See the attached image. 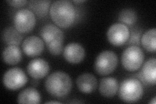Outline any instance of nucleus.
Listing matches in <instances>:
<instances>
[{"instance_id": "1", "label": "nucleus", "mask_w": 156, "mask_h": 104, "mask_svg": "<svg viewBox=\"0 0 156 104\" xmlns=\"http://www.w3.org/2000/svg\"><path fill=\"white\" fill-rule=\"evenodd\" d=\"M51 18L57 26L68 28L74 23L76 11L71 2L67 0L56 1L50 8Z\"/></svg>"}, {"instance_id": "2", "label": "nucleus", "mask_w": 156, "mask_h": 104, "mask_svg": "<svg viewBox=\"0 0 156 104\" xmlns=\"http://www.w3.org/2000/svg\"><path fill=\"white\" fill-rule=\"evenodd\" d=\"M46 91L51 96L62 98L66 97L72 90L71 78L64 72L57 71L49 76L45 81Z\"/></svg>"}, {"instance_id": "3", "label": "nucleus", "mask_w": 156, "mask_h": 104, "mask_svg": "<svg viewBox=\"0 0 156 104\" xmlns=\"http://www.w3.org/2000/svg\"><path fill=\"white\" fill-rule=\"evenodd\" d=\"M41 35L47 45L49 52L53 56H58L62 52L64 33L54 24L49 23L44 26Z\"/></svg>"}, {"instance_id": "4", "label": "nucleus", "mask_w": 156, "mask_h": 104, "mask_svg": "<svg viewBox=\"0 0 156 104\" xmlns=\"http://www.w3.org/2000/svg\"><path fill=\"white\" fill-rule=\"evenodd\" d=\"M119 94L122 100L126 103H135L142 98L144 89L142 83L137 79L129 78L121 83Z\"/></svg>"}, {"instance_id": "5", "label": "nucleus", "mask_w": 156, "mask_h": 104, "mask_svg": "<svg viewBox=\"0 0 156 104\" xmlns=\"http://www.w3.org/2000/svg\"><path fill=\"white\" fill-rule=\"evenodd\" d=\"M144 55L142 49L136 46L126 48L122 55V64L129 72L139 70L144 62Z\"/></svg>"}, {"instance_id": "6", "label": "nucleus", "mask_w": 156, "mask_h": 104, "mask_svg": "<svg viewBox=\"0 0 156 104\" xmlns=\"http://www.w3.org/2000/svg\"><path fill=\"white\" fill-rule=\"evenodd\" d=\"M118 64V57L112 51H104L98 56L94 68L96 72L101 76H106L113 72Z\"/></svg>"}, {"instance_id": "7", "label": "nucleus", "mask_w": 156, "mask_h": 104, "mask_svg": "<svg viewBox=\"0 0 156 104\" xmlns=\"http://www.w3.org/2000/svg\"><path fill=\"white\" fill-rule=\"evenodd\" d=\"M27 77L22 69L13 68L5 73L3 77L4 86L9 90H18L26 85Z\"/></svg>"}, {"instance_id": "8", "label": "nucleus", "mask_w": 156, "mask_h": 104, "mask_svg": "<svg viewBox=\"0 0 156 104\" xmlns=\"http://www.w3.org/2000/svg\"><path fill=\"white\" fill-rule=\"evenodd\" d=\"M36 23L35 16L29 9H21L14 16V25L21 33H27L31 31Z\"/></svg>"}, {"instance_id": "9", "label": "nucleus", "mask_w": 156, "mask_h": 104, "mask_svg": "<svg viewBox=\"0 0 156 104\" xmlns=\"http://www.w3.org/2000/svg\"><path fill=\"white\" fill-rule=\"evenodd\" d=\"M128 26L121 23H116L109 27L107 36L109 42L114 46H119L124 44L129 38Z\"/></svg>"}, {"instance_id": "10", "label": "nucleus", "mask_w": 156, "mask_h": 104, "mask_svg": "<svg viewBox=\"0 0 156 104\" xmlns=\"http://www.w3.org/2000/svg\"><path fill=\"white\" fill-rule=\"evenodd\" d=\"M63 55L66 61L71 64H78L84 59L85 49L78 43H70L65 48Z\"/></svg>"}, {"instance_id": "11", "label": "nucleus", "mask_w": 156, "mask_h": 104, "mask_svg": "<svg viewBox=\"0 0 156 104\" xmlns=\"http://www.w3.org/2000/svg\"><path fill=\"white\" fill-rule=\"evenodd\" d=\"M27 71L31 77L38 80L47 75L50 71V66L42 59H35L28 64Z\"/></svg>"}, {"instance_id": "12", "label": "nucleus", "mask_w": 156, "mask_h": 104, "mask_svg": "<svg viewBox=\"0 0 156 104\" xmlns=\"http://www.w3.org/2000/svg\"><path fill=\"white\" fill-rule=\"evenodd\" d=\"M44 48V44L41 38L36 36L27 37L22 44V49L27 56L35 57L40 55Z\"/></svg>"}, {"instance_id": "13", "label": "nucleus", "mask_w": 156, "mask_h": 104, "mask_svg": "<svg viewBox=\"0 0 156 104\" xmlns=\"http://www.w3.org/2000/svg\"><path fill=\"white\" fill-rule=\"evenodd\" d=\"M156 59L152 58L144 63L140 72V78L146 85H155L156 80Z\"/></svg>"}, {"instance_id": "14", "label": "nucleus", "mask_w": 156, "mask_h": 104, "mask_svg": "<svg viewBox=\"0 0 156 104\" xmlns=\"http://www.w3.org/2000/svg\"><path fill=\"white\" fill-rule=\"evenodd\" d=\"M76 85L81 92L89 94L96 90L98 86V81L94 75L89 73H85L77 77Z\"/></svg>"}, {"instance_id": "15", "label": "nucleus", "mask_w": 156, "mask_h": 104, "mask_svg": "<svg viewBox=\"0 0 156 104\" xmlns=\"http://www.w3.org/2000/svg\"><path fill=\"white\" fill-rule=\"evenodd\" d=\"M119 88V82L114 77H104L100 81L99 91L101 95L105 97L111 98L114 96L118 92Z\"/></svg>"}, {"instance_id": "16", "label": "nucleus", "mask_w": 156, "mask_h": 104, "mask_svg": "<svg viewBox=\"0 0 156 104\" xmlns=\"http://www.w3.org/2000/svg\"><path fill=\"white\" fill-rule=\"evenodd\" d=\"M4 62L9 65H14L21 61L22 52L16 46H8L4 49L2 54Z\"/></svg>"}, {"instance_id": "17", "label": "nucleus", "mask_w": 156, "mask_h": 104, "mask_svg": "<svg viewBox=\"0 0 156 104\" xmlns=\"http://www.w3.org/2000/svg\"><path fill=\"white\" fill-rule=\"evenodd\" d=\"M18 102L19 103H39L41 102V95L35 88L28 87L19 94Z\"/></svg>"}, {"instance_id": "18", "label": "nucleus", "mask_w": 156, "mask_h": 104, "mask_svg": "<svg viewBox=\"0 0 156 104\" xmlns=\"http://www.w3.org/2000/svg\"><path fill=\"white\" fill-rule=\"evenodd\" d=\"M2 38L9 46H19L22 41V36L16 28L9 27L2 33Z\"/></svg>"}, {"instance_id": "19", "label": "nucleus", "mask_w": 156, "mask_h": 104, "mask_svg": "<svg viewBox=\"0 0 156 104\" xmlns=\"http://www.w3.org/2000/svg\"><path fill=\"white\" fill-rule=\"evenodd\" d=\"M141 44L150 52H155L156 48V30L155 28L146 31L141 37Z\"/></svg>"}, {"instance_id": "20", "label": "nucleus", "mask_w": 156, "mask_h": 104, "mask_svg": "<svg viewBox=\"0 0 156 104\" xmlns=\"http://www.w3.org/2000/svg\"><path fill=\"white\" fill-rule=\"evenodd\" d=\"M50 3V1H30L29 7L38 17L43 18L47 15Z\"/></svg>"}, {"instance_id": "21", "label": "nucleus", "mask_w": 156, "mask_h": 104, "mask_svg": "<svg viewBox=\"0 0 156 104\" xmlns=\"http://www.w3.org/2000/svg\"><path fill=\"white\" fill-rule=\"evenodd\" d=\"M137 16L134 10L131 9H125L122 10L119 16V20L126 26H132L136 21Z\"/></svg>"}, {"instance_id": "22", "label": "nucleus", "mask_w": 156, "mask_h": 104, "mask_svg": "<svg viewBox=\"0 0 156 104\" xmlns=\"http://www.w3.org/2000/svg\"><path fill=\"white\" fill-rule=\"evenodd\" d=\"M141 32L140 33L139 31H136V29H134L133 30L132 34L131 36V38L129 41V44H134L133 46H136V44L139 45V38L140 37Z\"/></svg>"}, {"instance_id": "23", "label": "nucleus", "mask_w": 156, "mask_h": 104, "mask_svg": "<svg viewBox=\"0 0 156 104\" xmlns=\"http://www.w3.org/2000/svg\"><path fill=\"white\" fill-rule=\"evenodd\" d=\"M7 3L14 7H21L25 5L27 2L23 0H16V1H7Z\"/></svg>"}, {"instance_id": "24", "label": "nucleus", "mask_w": 156, "mask_h": 104, "mask_svg": "<svg viewBox=\"0 0 156 104\" xmlns=\"http://www.w3.org/2000/svg\"><path fill=\"white\" fill-rule=\"evenodd\" d=\"M149 103L150 104H155L156 103V97H154L152 100H151Z\"/></svg>"}, {"instance_id": "25", "label": "nucleus", "mask_w": 156, "mask_h": 104, "mask_svg": "<svg viewBox=\"0 0 156 104\" xmlns=\"http://www.w3.org/2000/svg\"><path fill=\"white\" fill-rule=\"evenodd\" d=\"M45 103H61V102H57V101H50V102H47Z\"/></svg>"}, {"instance_id": "26", "label": "nucleus", "mask_w": 156, "mask_h": 104, "mask_svg": "<svg viewBox=\"0 0 156 104\" xmlns=\"http://www.w3.org/2000/svg\"><path fill=\"white\" fill-rule=\"evenodd\" d=\"M86 1L85 0H81V1H74V3H84Z\"/></svg>"}]
</instances>
